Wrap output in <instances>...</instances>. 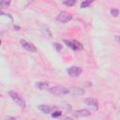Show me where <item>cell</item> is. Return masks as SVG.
Returning <instances> with one entry per match:
<instances>
[{"mask_svg":"<svg viewBox=\"0 0 120 120\" xmlns=\"http://www.w3.org/2000/svg\"><path fill=\"white\" fill-rule=\"evenodd\" d=\"M50 86L49 82H38L36 83V87L38 88L39 90H45V89H48Z\"/></svg>","mask_w":120,"mask_h":120,"instance_id":"cell-9","label":"cell"},{"mask_svg":"<svg viewBox=\"0 0 120 120\" xmlns=\"http://www.w3.org/2000/svg\"><path fill=\"white\" fill-rule=\"evenodd\" d=\"M76 3H77V0H65V1L63 2L64 5L68 6V7H72V6H74Z\"/></svg>","mask_w":120,"mask_h":120,"instance_id":"cell-12","label":"cell"},{"mask_svg":"<svg viewBox=\"0 0 120 120\" xmlns=\"http://www.w3.org/2000/svg\"><path fill=\"white\" fill-rule=\"evenodd\" d=\"M20 43L22 44V48H24L26 51H28V52H37V48H36L35 45H33L32 43H29V42H27V41L24 40V39H21V40H20Z\"/></svg>","mask_w":120,"mask_h":120,"instance_id":"cell-5","label":"cell"},{"mask_svg":"<svg viewBox=\"0 0 120 120\" xmlns=\"http://www.w3.org/2000/svg\"><path fill=\"white\" fill-rule=\"evenodd\" d=\"M115 40H116L117 43L120 44V36H116V37H115Z\"/></svg>","mask_w":120,"mask_h":120,"instance_id":"cell-17","label":"cell"},{"mask_svg":"<svg viewBox=\"0 0 120 120\" xmlns=\"http://www.w3.org/2000/svg\"><path fill=\"white\" fill-rule=\"evenodd\" d=\"M93 1H94V0H85V1H83V2L81 4V8H88V7L90 6V4L93 3Z\"/></svg>","mask_w":120,"mask_h":120,"instance_id":"cell-11","label":"cell"},{"mask_svg":"<svg viewBox=\"0 0 120 120\" xmlns=\"http://www.w3.org/2000/svg\"><path fill=\"white\" fill-rule=\"evenodd\" d=\"M84 103H85L86 105L90 106L91 108L95 109V110H98V101H97L95 98H86V99L84 100Z\"/></svg>","mask_w":120,"mask_h":120,"instance_id":"cell-8","label":"cell"},{"mask_svg":"<svg viewBox=\"0 0 120 120\" xmlns=\"http://www.w3.org/2000/svg\"><path fill=\"white\" fill-rule=\"evenodd\" d=\"M9 5H10V0H1V2H0V6L2 8L8 7Z\"/></svg>","mask_w":120,"mask_h":120,"instance_id":"cell-13","label":"cell"},{"mask_svg":"<svg viewBox=\"0 0 120 120\" xmlns=\"http://www.w3.org/2000/svg\"><path fill=\"white\" fill-rule=\"evenodd\" d=\"M118 13H119L118 9H116V8H112V9H111V14H112V16L116 17V16L118 15Z\"/></svg>","mask_w":120,"mask_h":120,"instance_id":"cell-16","label":"cell"},{"mask_svg":"<svg viewBox=\"0 0 120 120\" xmlns=\"http://www.w3.org/2000/svg\"><path fill=\"white\" fill-rule=\"evenodd\" d=\"M73 115H74L75 117L89 116V115H91V112H90L89 110H85V109H83V110H78V111H76V112H73Z\"/></svg>","mask_w":120,"mask_h":120,"instance_id":"cell-7","label":"cell"},{"mask_svg":"<svg viewBox=\"0 0 120 120\" xmlns=\"http://www.w3.org/2000/svg\"><path fill=\"white\" fill-rule=\"evenodd\" d=\"M82 68L80 67H70L68 69V73L71 77H78L82 73Z\"/></svg>","mask_w":120,"mask_h":120,"instance_id":"cell-6","label":"cell"},{"mask_svg":"<svg viewBox=\"0 0 120 120\" xmlns=\"http://www.w3.org/2000/svg\"><path fill=\"white\" fill-rule=\"evenodd\" d=\"M64 42L69 47L71 48L72 50H75V51H78V50H82V45L78 42L77 40H73V41H70V40H67V39H64Z\"/></svg>","mask_w":120,"mask_h":120,"instance_id":"cell-4","label":"cell"},{"mask_svg":"<svg viewBox=\"0 0 120 120\" xmlns=\"http://www.w3.org/2000/svg\"><path fill=\"white\" fill-rule=\"evenodd\" d=\"M38 110L41 111L43 113H50L52 112V108L49 105H46V104H40V105H38Z\"/></svg>","mask_w":120,"mask_h":120,"instance_id":"cell-10","label":"cell"},{"mask_svg":"<svg viewBox=\"0 0 120 120\" xmlns=\"http://www.w3.org/2000/svg\"><path fill=\"white\" fill-rule=\"evenodd\" d=\"M8 94H9L10 98H12V100L15 101V103H16L17 105H19L20 108H22V109L25 108V100L23 99V98H22L19 93L14 92V91H10Z\"/></svg>","mask_w":120,"mask_h":120,"instance_id":"cell-1","label":"cell"},{"mask_svg":"<svg viewBox=\"0 0 120 120\" xmlns=\"http://www.w3.org/2000/svg\"><path fill=\"white\" fill-rule=\"evenodd\" d=\"M53 47L55 48L56 52H60V51L62 50V46H61L59 43H57V42H54V43H53Z\"/></svg>","mask_w":120,"mask_h":120,"instance_id":"cell-15","label":"cell"},{"mask_svg":"<svg viewBox=\"0 0 120 120\" xmlns=\"http://www.w3.org/2000/svg\"><path fill=\"white\" fill-rule=\"evenodd\" d=\"M61 115H62V112L60 111H56V112L52 113V118H57V117H60Z\"/></svg>","mask_w":120,"mask_h":120,"instance_id":"cell-14","label":"cell"},{"mask_svg":"<svg viewBox=\"0 0 120 120\" xmlns=\"http://www.w3.org/2000/svg\"><path fill=\"white\" fill-rule=\"evenodd\" d=\"M71 19H72L71 14L67 12V11H61L57 16V21L60 22H63V23L69 22Z\"/></svg>","mask_w":120,"mask_h":120,"instance_id":"cell-3","label":"cell"},{"mask_svg":"<svg viewBox=\"0 0 120 120\" xmlns=\"http://www.w3.org/2000/svg\"><path fill=\"white\" fill-rule=\"evenodd\" d=\"M49 91L53 94V95H56V96H62V95H66V94H68L69 93V90L64 86H61V85H57V86H53L52 88L49 89Z\"/></svg>","mask_w":120,"mask_h":120,"instance_id":"cell-2","label":"cell"}]
</instances>
